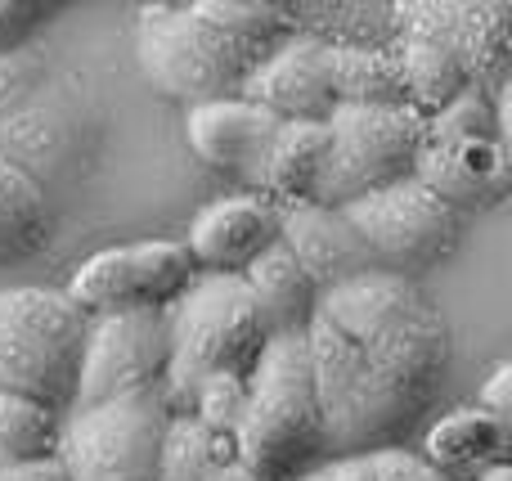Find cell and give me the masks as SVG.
<instances>
[{
    "label": "cell",
    "instance_id": "obj_1",
    "mask_svg": "<svg viewBox=\"0 0 512 481\" xmlns=\"http://www.w3.org/2000/svg\"><path fill=\"white\" fill-rule=\"evenodd\" d=\"M306 351L337 455L400 446L450 374V333L436 302L387 270L324 288L306 324Z\"/></svg>",
    "mask_w": 512,
    "mask_h": 481
},
{
    "label": "cell",
    "instance_id": "obj_2",
    "mask_svg": "<svg viewBox=\"0 0 512 481\" xmlns=\"http://www.w3.org/2000/svg\"><path fill=\"white\" fill-rule=\"evenodd\" d=\"M234 450L261 481H297L319 468L328 437L306 333H279L265 342L248 374V410L234 432Z\"/></svg>",
    "mask_w": 512,
    "mask_h": 481
},
{
    "label": "cell",
    "instance_id": "obj_3",
    "mask_svg": "<svg viewBox=\"0 0 512 481\" xmlns=\"http://www.w3.org/2000/svg\"><path fill=\"white\" fill-rule=\"evenodd\" d=\"M171 324V365L162 378V405L167 414H189L194 387L207 374L248 378L261 360L265 333L248 288L239 275H198L176 306L167 311Z\"/></svg>",
    "mask_w": 512,
    "mask_h": 481
},
{
    "label": "cell",
    "instance_id": "obj_4",
    "mask_svg": "<svg viewBox=\"0 0 512 481\" xmlns=\"http://www.w3.org/2000/svg\"><path fill=\"white\" fill-rule=\"evenodd\" d=\"M90 315L63 288H0V392L27 396L54 414L77 401Z\"/></svg>",
    "mask_w": 512,
    "mask_h": 481
},
{
    "label": "cell",
    "instance_id": "obj_5",
    "mask_svg": "<svg viewBox=\"0 0 512 481\" xmlns=\"http://www.w3.org/2000/svg\"><path fill=\"white\" fill-rule=\"evenodd\" d=\"M135 54L149 86L185 108L239 95L248 72L261 63V50L221 36L189 5H144L135 23Z\"/></svg>",
    "mask_w": 512,
    "mask_h": 481
},
{
    "label": "cell",
    "instance_id": "obj_6",
    "mask_svg": "<svg viewBox=\"0 0 512 481\" xmlns=\"http://www.w3.org/2000/svg\"><path fill=\"white\" fill-rule=\"evenodd\" d=\"M328 149L324 171L310 203L346 207L364 194L409 180L418 167V153L427 144V117L409 104L391 108H337L324 122Z\"/></svg>",
    "mask_w": 512,
    "mask_h": 481
},
{
    "label": "cell",
    "instance_id": "obj_7",
    "mask_svg": "<svg viewBox=\"0 0 512 481\" xmlns=\"http://www.w3.org/2000/svg\"><path fill=\"white\" fill-rule=\"evenodd\" d=\"M346 225L355 230L360 248L369 252L373 270L414 279V270H427L445 261L459 243L463 216L450 212L423 180H396V185L364 194L342 207Z\"/></svg>",
    "mask_w": 512,
    "mask_h": 481
},
{
    "label": "cell",
    "instance_id": "obj_8",
    "mask_svg": "<svg viewBox=\"0 0 512 481\" xmlns=\"http://www.w3.org/2000/svg\"><path fill=\"white\" fill-rule=\"evenodd\" d=\"M167 419L162 396L81 405L63 414L54 455L68 481H158V441Z\"/></svg>",
    "mask_w": 512,
    "mask_h": 481
},
{
    "label": "cell",
    "instance_id": "obj_9",
    "mask_svg": "<svg viewBox=\"0 0 512 481\" xmlns=\"http://www.w3.org/2000/svg\"><path fill=\"white\" fill-rule=\"evenodd\" d=\"M198 279V266L180 239H149L104 248L86 257L68 279V302L86 315L171 311Z\"/></svg>",
    "mask_w": 512,
    "mask_h": 481
},
{
    "label": "cell",
    "instance_id": "obj_10",
    "mask_svg": "<svg viewBox=\"0 0 512 481\" xmlns=\"http://www.w3.org/2000/svg\"><path fill=\"white\" fill-rule=\"evenodd\" d=\"M167 365H171L167 311L90 315L72 410H81V405L131 401V396H162Z\"/></svg>",
    "mask_w": 512,
    "mask_h": 481
},
{
    "label": "cell",
    "instance_id": "obj_11",
    "mask_svg": "<svg viewBox=\"0 0 512 481\" xmlns=\"http://www.w3.org/2000/svg\"><path fill=\"white\" fill-rule=\"evenodd\" d=\"M414 180H423L450 212H481L508 198L512 149L504 135H427Z\"/></svg>",
    "mask_w": 512,
    "mask_h": 481
},
{
    "label": "cell",
    "instance_id": "obj_12",
    "mask_svg": "<svg viewBox=\"0 0 512 481\" xmlns=\"http://www.w3.org/2000/svg\"><path fill=\"white\" fill-rule=\"evenodd\" d=\"M396 14H400V45L391 54H396V68H400L405 104L414 113L432 117L445 104H454L459 95L477 90L459 45L450 41V32L436 18V0H409Z\"/></svg>",
    "mask_w": 512,
    "mask_h": 481
},
{
    "label": "cell",
    "instance_id": "obj_13",
    "mask_svg": "<svg viewBox=\"0 0 512 481\" xmlns=\"http://www.w3.org/2000/svg\"><path fill=\"white\" fill-rule=\"evenodd\" d=\"M324 45L315 36L283 41L274 54H261V63L239 86V99L270 113L274 122H328L337 113L333 86L324 68Z\"/></svg>",
    "mask_w": 512,
    "mask_h": 481
},
{
    "label": "cell",
    "instance_id": "obj_14",
    "mask_svg": "<svg viewBox=\"0 0 512 481\" xmlns=\"http://www.w3.org/2000/svg\"><path fill=\"white\" fill-rule=\"evenodd\" d=\"M283 122H274L270 113H261L248 99H212L185 113V140L198 153V162H207L212 171L243 180L248 194H261V171L265 153H270L274 135Z\"/></svg>",
    "mask_w": 512,
    "mask_h": 481
},
{
    "label": "cell",
    "instance_id": "obj_15",
    "mask_svg": "<svg viewBox=\"0 0 512 481\" xmlns=\"http://www.w3.org/2000/svg\"><path fill=\"white\" fill-rule=\"evenodd\" d=\"M198 275H243L265 248L279 243V203L265 194H230L207 203L180 239Z\"/></svg>",
    "mask_w": 512,
    "mask_h": 481
},
{
    "label": "cell",
    "instance_id": "obj_16",
    "mask_svg": "<svg viewBox=\"0 0 512 481\" xmlns=\"http://www.w3.org/2000/svg\"><path fill=\"white\" fill-rule=\"evenodd\" d=\"M279 243L288 248V257L306 270L319 293L373 270L369 252L360 248L355 230L346 225L342 207H319V203L279 207Z\"/></svg>",
    "mask_w": 512,
    "mask_h": 481
},
{
    "label": "cell",
    "instance_id": "obj_17",
    "mask_svg": "<svg viewBox=\"0 0 512 481\" xmlns=\"http://www.w3.org/2000/svg\"><path fill=\"white\" fill-rule=\"evenodd\" d=\"M418 455L450 481H477L486 468L508 459V428L477 405H463L427 428Z\"/></svg>",
    "mask_w": 512,
    "mask_h": 481
},
{
    "label": "cell",
    "instance_id": "obj_18",
    "mask_svg": "<svg viewBox=\"0 0 512 481\" xmlns=\"http://www.w3.org/2000/svg\"><path fill=\"white\" fill-rule=\"evenodd\" d=\"M239 279H243V288H248V297H252V306L270 338H279V333H306L310 315H315V302H319V288L310 284L306 270L288 257L283 243L265 248Z\"/></svg>",
    "mask_w": 512,
    "mask_h": 481
},
{
    "label": "cell",
    "instance_id": "obj_19",
    "mask_svg": "<svg viewBox=\"0 0 512 481\" xmlns=\"http://www.w3.org/2000/svg\"><path fill=\"white\" fill-rule=\"evenodd\" d=\"M324 149H328L324 122H283L270 153H265L261 194L270 203L279 198V207L310 203L319 185V171H324Z\"/></svg>",
    "mask_w": 512,
    "mask_h": 481
},
{
    "label": "cell",
    "instance_id": "obj_20",
    "mask_svg": "<svg viewBox=\"0 0 512 481\" xmlns=\"http://www.w3.org/2000/svg\"><path fill=\"white\" fill-rule=\"evenodd\" d=\"M54 234L50 189H41L23 167L0 158V266L45 252Z\"/></svg>",
    "mask_w": 512,
    "mask_h": 481
},
{
    "label": "cell",
    "instance_id": "obj_21",
    "mask_svg": "<svg viewBox=\"0 0 512 481\" xmlns=\"http://www.w3.org/2000/svg\"><path fill=\"white\" fill-rule=\"evenodd\" d=\"M324 68L337 108H391L405 104L396 54L378 45H324Z\"/></svg>",
    "mask_w": 512,
    "mask_h": 481
},
{
    "label": "cell",
    "instance_id": "obj_22",
    "mask_svg": "<svg viewBox=\"0 0 512 481\" xmlns=\"http://www.w3.org/2000/svg\"><path fill=\"white\" fill-rule=\"evenodd\" d=\"M436 18L459 45L477 90L495 81L508 63V5H472V0H436Z\"/></svg>",
    "mask_w": 512,
    "mask_h": 481
},
{
    "label": "cell",
    "instance_id": "obj_23",
    "mask_svg": "<svg viewBox=\"0 0 512 481\" xmlns=\"http://www.w3.org/2000/svg\"><path fill=\"white\" fill-rule=\"evenodd\" d=\"M230 464H239L234 437L212 432L189 414H171L158 441V481H212Z\"/></svg>",
    "mask_w": 512,
    "mask_h": 481
},
{
    "label": "cell",
    "instance_id": "obj_24",
    "mask_svg": "<svg viewBox=\"0 0 512 481\" xmlns=\"http://www.w3.org/2000/svg\"><path fill=\"white\" fill-rule=\"evenodd\" d=\"M59 432H63V414L45 410V405L27 401V396L0 392V468L50 459L59 450Z\"/></svg>",
    "mask_w": 512,
    "mask_h": 481
},
{
    "label": "cell",
    "instance_id": "obj_25",
    "mask_svg": "<svg viewBox=\"0 0 512 481\" xmlns=\"http://www.w3.org/2000/svg\"><path fill=\"white\" fill-rule=\"evenodd\" d=\"M189 9L207 27H216L221 36H230V41L261 50V54H265V45L288 32V9L270 5V0H189Z\"/></svg>",
    "mask_w": 512,
    "mask_h": 481
},
{
    "label": "cell",
    "instance_id": "obj_26",
    "mask_svg": "<svg viewBox=\"0 0 512 481\" xmlns=\"http://www.w3.org/2000/svg\"><path fill=\"white\" fill-rule=\"evenodd\" d=\"M243 410H248V378L239 374H207L194 387V401H189V419L207 423L212 432H225V437L239 432Z\"/></svg>",
    "mask_w": 512,
    "mask_h": 481
},
{
    "label": "cell",
    "instance_id": "obj_27",
    "mask_svg": "<svg viewBox=\"0 0 512 481\" xmlns=\"http://www.w3.org/2000/svg\"><path fill=\"white\" fill-rule=\"evenodd\" d=\"M427 135H499L495 108L481 90H468L454 104H445L441 113L427 117Z\"/></svg>",
    "mask_w": 512,
    "mask_h": 481
},
{
    "label": "cell",
    "instance_id": "obj_28",
    "mask_svg": "<svg viewBox=\"0 0 512 481\" xmlns=\"http://www.w3.org/2000/svg\"><path fill=\"white\" fill-rule=\"evenodd\" d=\"M45 86V68L27 54H0V117L14 113L23 99Z\"/></svg>",
    "mask_w": 512,
    "mask_h": 481
},
{
    "label": "cell",
    "instance_id": "obj_29",
    "mask_svg": "<svg viewBox=\"0 0 512 481\" xmlns=\"http://www.w3.org/2000/svg\"><path fill=\"white\" fill-rule=\"evenodd\" d=\"M50 14L36 0H0V54H18L23 41L41 27V18Z\"/></svg>",
    "mask_w": 512,
    "mask_h": 481
},
{
    "label": "cell",
    "instance_id": "obj_30",
    "mask_svg": "<svg viewBox=\"0 0 512 481\" xmlns=\"http://www.w3.org/2000/svg\"><path fill=\"white\" fill-rule=\"evenodd\" d=\"M373 473H378V481H450L445 473H436L418 450H405V446L373 450Z\"/></svg>",
    "mask_w": 512,
    "mask_h": 481
},
{
    "label": "cell",
    "instance_id": "obj_31",
    "mask_svg": "<svg viewBox=\"0 0 512 481\" xmlns=\"http://www.w3.org/2000/svg\"><path fill=\"white\" fill-rule=\"evenodd\" d=\"M477 410H486L490 419H499L504 428L512 423V365L508 360H499V365L490 369L486 387H481V396H477Z\"/></svg>",
    "mask_w": 512,
    "mask_h": 481
},
{
    "label": "cell",
    "instance_id": "obj_32",
    "mask_svg": "<svg viewBox=\"0 0 512 481\" xmlns=\"http://www.w3.org/2000/svg\"><path fill=\"white\" fill-rule=\"evenodd\" d=\"M310 481H378V473H373V455H333L310 473Z\"/></svg>",
    "mask_w": 512,
    "mask_h": 481
},
{
    "label": "cell",
    "instance_id": "obj_33",
    "mask_svg": "<svg viewBox=\"0 0 512 481\" xmlns=\"http://www.w3.org/2000/svg\"><path fill=\"white\" fill-rule=\"evenodd\" d=\"M0 481H68V473H63L59 455H50V459H32V464L0 468Z\"/></svg>",
    "mask_w": 512,
    "mask_h": 481
},
{
    "label": "cell",
    "instance_id": "obj_34",
    "mask_svg": "<svg viewBox=\"0 0 512 481\" xmlns=\"http://www.w3.org/2000/svg\"><path fill=\"white\" fill-rule=\"evenodd\" d=\"M212 481H261V477L248 473V468H243V464H230V468H225V473H216Z\"/></svg>",
    "mask_w": 512,
    "mask_h": 481
},
{
    "label": "cell",
    "instance_id": "obj_35",
    "mask_svg": "<svg viewBox=\"0 0 512 481\" xmlns=\"http://www.w3.org/2000/svg\"><path fill=\"white\" fill-rule=\"evenodd\" d=\"M477 481H512V464L504 459V464H495V468H486V473H481Z\"/></svg>",
    "mask_w": 512,
    "mask_h": 481
},
{
    "label": "cell",
    "instance_id": "obj_36",
    "mask_svg": "<svg viewBox=\"0 0 512 481\" xmlns=\"http://www.w3.org/2000/svg\"><path fill=\"white\" fill-rule=\"evenodd\" d=\"M297 481H310V473H306V477H297Z\"/></svg>",
    "mask_w": 512,
    "mask_h": 481
}]
</instances>
